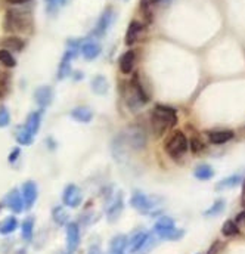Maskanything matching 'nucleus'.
Returning a JSON list of instances; mask_svg holds the SVG:
<instances>
[{"label":"nucleus","mask_w":245,"mask_h":254,"mask_svg":"<svg viewBox=\"0 0 245 254\" xmlns=\"http://www.w3.org/2000/svg\"><path fill=\"white\" fill-rule=\"evenodd\" d=\"M223 210H225V200H217V201H214V204H213L212 207L204 211V216H205V217L219 216Z\"/></svg>","instance_id":"32"},{"label":"nucleus","mask_w":245,"mask_h":254,"mask_svg":"<svg viewBox=\"0 0 245 254\" xmlns=\"http://www.w3.org/2000/svg\"><path fill=\"white\" fill-rule=\"evenodd\" d=\"M164 148L173 160H180L188 151V137L182 132H174L165 140Z\"/></svg>","instance_id":"3"},{"label":"nucleus","mask_w":245,"mask_h":254,"mask_svg":"<svg viewBox=\"0 0 245 254\" xmlns=\"http://www.w3.org/2000/svg\"><path fill=\"white\" fill-rule=\"evenodd\" d=\"M151 234L147 231H141V232H136L129 241H127V248L130 253H139V251H144V248L147 245H149L151 242Z\"/></svg>","instance_id":"8"},{"label":"nucleus","mask_w":245,"mask_h":254,"mask_svg":"<svg viewBox=\"0 0 245 254\" xmlns=\"http://www.w3.org/2000/svg\"><path fill=\"white\" fill-rule=\"evenodd\" d=\"M34 99L39 103L40 108H46L52 103L53 99V90L50 86H40L36 93H34Z\"/></svg>","instance_id":"15"},{"label":"nucleus","mask_w":245,"mask_h":254,"mask_svg":"<svg viewBox=\"0 0 245 254\" xmlns=\"http://www.w3.org/2000/svg\"><path fill=\"white\" fill-rule=\"evenodd\" d=\"M191 150L195 154H198V152H201L204 150V143L198 137H191Z\"/></svg>","instance_id":"36"},{"label":"nucleus","mask_w":245,"mask_h":254,"mask_svg":"<svg viewBox=\"0 0 245 254\" xmlns=\"http://www.w3.org/2000/svg\"><path fill=\"white\" fill-rule=\"evenodd\" d=\"M130 204H131V207H133L134 210H137L139 213H144V214H151V213H154L155 205H157V203H155L154 198L145 195L144 192H139V191H136V192L131 195Z\"/></svg>","instance_id":"5"},{"label":"nucleus","mask_w":245,"mask_h":254,"mask_svg":"<svg viewBox=\"0 0 245 254\" xmlns=\"http://www.w3.org/2000/svg\"><path fill=\"white\" fill-rule=\"evenodd\" d=\"M76 55H77V45H74L73 49L69 48L64 53V56L61 59V64H59V69H58V79L59 80H64V79H66L69 74H71V59Z\"/></svg>","instance_id":"10"},{"label":"nucleus","mask_w":245,"mask_h":254,"mask_svg":"<svg viewBox=\"0 0 245 254\" xmlns=\"http://www.w3.org/2000/svg\"><path fill=\"white\" fill-rule=\"evenodd\" d=\"M19 152H21V150H19V148H14V150H12V152L9 154V163H15V161H16V158L19 157Z\"/></svg>","instance_id":"40"},{"label":"nucleus","mask_w":245,"mask_h":254,"mask_svg":"<svg viewBox=\"0 0 245 254\" xmlns=\"http://www.w3.org/2000/svg\"><path fill=\"white\" fill-rule=\"evenodd\" d=\"M100 51H102V48L96 42H84L82 45V53H83L84 59H87V61L96 59L100 55Z\"/></svg>","instance_id":"16"},{"label":"nucleus","mask_w":245,"mask_h":254,"mask_svg":"<svg viewBox=\"0 0 245 254\" xmlns=\"http://www.w3.org/2000/svg\"><path fill=\"white\" fill-rule=\"evenodd\" d=\"M5 204L8 205L9 210H12L14 213H21L24 210V201H22V195L18 189H12L6 198H5Z\"/></svg>","instance_id":"14"},{"label":"nucleus","mask_w":245,"mask_h":254,"mask_svg":"<svg viewBox=\"0 0 245 254\" xmlns=\"http://www.w3.org/2000/svg\"><path fill=\"white\" fill-rule=\"evenodd\" d=\"M222 234L228 238L239 235V225L235 220H226L222 226Z\"/></svg>","instance_id":"29"},{"label":"nucleus","mask_w":245,"mask_h":254,"mask_svg":"<svg viewBox=\"0 0 245 254\" xmlns=\"http://www.w3.org/2000/svg\"><path fill=\"white\" fill-rule=\"evenodd\" d=\"M242 204L245 205V177H242Z\"/></svg>","instance_id":"43"},{"label":"nucleus","mask_w":245,"mask_h":254,"mask_svg":"<svg viewBox=\"0 0 245 254\" xmlns=\"http://www.w3.org/2000/svg\"><path fill=\"white\" fill-rule=\"evenodd\" d=\"M160 2V0H141V8L144 11H149L152 6H155L157 3Z\"/></svg>","instance_id":"38"},{"label":"nucleus","mask_w":245,"mask_h":254,"mask_svg":"<svg viewBox=\"0 0 245 254\" xmlns=\"http://www.w3.org/2000/svg\"><path fill=\"white\" fill-rule=\"evenodd\" d=\"M87 254H102V250H100L99 245H92V247L89 248V253H87Z\"/></svg>","instance_id":"41"},{"label":"nucleus","mask_w":245,"mask_h":254,"mask_svg":"<svg viewBox=\"0 0 245 254\" xmlns=\"http://www.w3.org/2000/svg\"><path fill=\"white\" fill-rule=\"evenodd\" d=\"M113 18H114V12H113L111 8L103 11V14L99 17V19H98V22H96V25L92 31V34L95 35V37H102V35L107 33V30L110 28V25L113 22Z\"/></svg>","instance_id":"11"},{"label":"nucleus","mask_w":245,"mask_h":254,"mask_svg":"<svg viewBox=\"0 0 245 254\" xmlns=\"http://www.w3.org/2000/svg\"><path fill=\"white\" fill-rule=\"evenodd\" d=\"M154 232L161 239H167V241H179L185 235V231L183 229H178L174 220L171 219V217H168V216H163L155 222Z\"/></svg>","instance_id":"2"},{"label":"nucleus","mask_w":245,"mask_h":254,"mask_svg":"<svg viewBox=\"0 0 245 254\" xmlns=\"http://www.w3.org/2000/svg\"><path fill=\"white\" fill-rule=\"evenodd\" d=\"M52 217H53L55 223L59 225V226L66 225L68 223V219H69V216H68V213H66V210L64 207H55L52 210Z\"/></svg>","instance_id":"27"},{"label":"nucleus","mask_w":245,"mask_h":254,"mask_svg":"<svg viewBox=\"0 0 245 254\" xmlns=\"http://www.w3.org/2000/svg\"><path fill=\"white\" fill-rule=\"evenodd\" d=\"M141 31H142V24L137 22V21H131L129 28H127V33H126V39H124L126 45L131 46L136 42L137 35H139V33H141Z\"/></svg>","instance_id":"20"},{"label":"nucleus","mask_w":245,"mask_h":254,"mask_svg":"<svg viewBox=\"0 0 245 254\" xmlns=\"http://www.w3.org/2000/svg\"><path fill=\"white\" fill-rule=\"evenodd\" d=\"M241 182H242V176L241 174H232V176H228V177L222 179L220 182L216 185V189L222 191V189H226V188H235Z\"/></svg>","instance_id":"23"},{"label":"nucleus","mask_w":245,"mask_h":254,"mask_svg":"<svg viewBox=\"0 0 245 254\" xmlns=\"http://www.w3.org/2000/svg\"><path fill=\"white\" fill-rule=\"evenodd\" d=\"M80 245V228L77 223L69 222L66 223V250L69 254L77 251Z\"/></svg>","instance_id":"9"},{"label":"nucleus","mask_w":245,"mask_h":254,"mask_svg":"<svg viewBox=\"0 0 245 254\" xmlns=\"http://www.w3.org/2000/svg\"><path fill=\"white\" fill-rule=\"evenodd\" d=\"M90 86H92V90H93L96 95H105V93L108 92V80L105 79L102 74L95 76V77L92 79Z\"/></svg>","instance_id":"22"},{"label":"nucleus","mask_w":245,"mask_h":254,"mask_svg":"<svg viewBox=\"0 0 245 254\" xmlns=\"http://www.w3.org/2000/svg\"><path fill=\"white\" fill-rule=\"evenodd\" d=\"M233 132L232 130H217V132H210L208 133V139L214 145H222V143H226L229 140L233 139Z\"/></svg>","instance_id":"17"},{"label":"nucleus","mask_w":245,"mask_h":254,"mask_svg":"<svg viewBox=\"0 0 245 254\" xmlns=\"http://www.w3.org/2000/svg\"><path fill=\"white\" fill-rule=\"evenodd\" d=\"M220 250H222V242H220V241H214V242L212 244V247L208 248L207 254H219Z\"/></svg>","instance_id":"39"},{"label":"nucleus","mask_w":245,"mask_h":254,"mask_svg":"<svg viewBox=\"0 0 245 254\" xmlns=\"http://www.w3.org/2000/svg\"><path fill=\"white\" fill-rule=\"evenodd\" d=\"M123 208H124V201H123V194L120 192L114 198V201L110 204V207L107 208V219H108V222H115L118 217L121 216Z\"/></svg>","instance_id":"13"},{"label":"nucleus","mask_w":245,"mask_h":254,"mask_svg":"<svg viewBox=\"0 0 245 254\" xmlns=\"http://www.w3.org/2000/svg\"><path fill=\"white\" fill-rule=\"evenodd\" d=\"M8 90V77L0 71V95H3Z\"/></svg>","instance_id":"37"},{"label":"nucleus","mask_w":245,"mask_h":254,"mask_svg":"<svg viewBox=\"0 0 245 254\" xmlns=\"http://www.w3.org/2000/svg\"><path fill=\"white\" fill-rule=\"evenodd\" d=\"M21 232H22L24 241L30 242L33 239V234H34V217H27V219L22 222Z\"/></svg>","instance_id":"26"},{"label":"nucleus","mask_w":245,"mask_h":254,"mask_svg":"<svg viewBox=\"0 0 245 254\" xmlns=\"http://www.w3.org/2000/svg\"><path fill=\"white\" fill-rule=\"evenodd\" d=\"M6 2L11 3V5H22V3L30 2V0H6Z\"/></svg>","instance_id":"42"},{"label":"nucleus","mask_w":245,"mask_h":254,"mask_svg":"<svg viewBox=\"0 0 245 254\" xmlns=\"http://www.w3.org/2000/svg\"><path fill=\"white\" fill-rule=\"evenodd\" d=\"M176 123H178V116L173 108L161 105V103L155 105V108L152 110V116H151V126H152L155 136H163Z\"/></svg>","instance_id":"1"},{"label":"nucleus","mask_w":245,"mask_h":254,"mask_svg":"<svg viewBox=\"0 0 245 254\" xmlns=\"http://www.w3.org/2000/svg\"><path fill=\"white\" fill-rule=\"evenodd\" d=\"M0 64L5 65V67H8V68H12V67H15L16 61H15V58L12 56V53H11L9 51L0 49Z\"/></svg>","instance_id":"33"},{"label":"nucleus","mask_w":245,"mask_h":254,"mask_svg":"<svg viewBox=\"0 0 245 254\" xmlns=\"http://www.w3.org/2000/svg\"><path fill=\"white\" fill-rule=\"evenodd\" d=\"M164 2H171V0H164Z\"/></svg>","instance_id":"44"},{"label":"nucleus","mask_w":245,"mask_h":254,"mask_svg":"<svg viewBox=\"0 0 245 254\" xmlns=\"http://www.w3.org/2000/svg\"><path fill=\"white\" fill-rule=\"evenodd\" d=\"M68 254H69V253H68Z\"/></svg>","instance_id":"46"},{"label":"nucleus","mask_w":245,"mask_h":254,"mask_svg":"<svg viewBox=\"0 0 245 254\" xmlns=\"http://www.w3.org/2000/svg\"><path fill=\"white\" fill-rule=\"evenodd\" d=\"M134 59H136V55L133 51H129L126 52L123 56H121V61H120V69L123 74H130L133 67H134Z\"/></svg>","instance_id":"21"},{"label":"nucleus","mask_w":245,"mask_h":254,"mask_svg":"<svg viewBox=\"0 0 245 254\" xmlns=\"http://www.w3.org/2000/svg\"><path fill=\"white\" fill-rule=\"evenodd\" d=\"M194 176L198 180H210L214 176V170L212 166L208 164H199L195 170H194Z\"/></svg>","instance_id":"24"},{"label":"nucleus","mask_w":245,"mask_h":254,"mask_svg":"<svg viewBox=\"0 0 245 254\" xmlns=\"http://www.w3.org/2000/svg\"><path fill=\"white\" fill-rule=\"evenodd\" d=\"M196 254H201V253H196Z\"/></svg>","instance_id":"45"},{"label":"nucleus","mask_w":245,"mask_h":254,"mask_svg":"<svg viewBox=\"0 0 245 254\" xmlns=\"http://www.w3.org/2000/svg\"><path fill=\"white\" fill-rule=\"evenodd\" d=\"M127 238L126 235H115L110 245V254H126Z\"/></svg>","instance_id":"19"},{"label":"nucleus","mask_w":245,"mask_h":254,"mask_svg":"<svg viewBox=\"0 0 245 254\" xmlns=\"http://www.w3.org/2000/svg\"><path fill=\"white\" fill-rule=\"evenodd\" d=\"M27 24H30V19L16 12V11H8L6 17H5V30L8 33H14V31H24L27 28Z\"/></svg>","instance_id":"6"},{"label":"nucleus","mask_w":245,"mask_h":254,"mask_svg":"<svg viewBox=\"0 0 245 254\" xmlns=\"http://www.w3.org/2000/svg\"><path fill=\"white\" fill-rule=\"evenodd\" d=\"M33 136H34V135H33L27 127H22V129H19L18 133H16V140H18L21 145H25V147H28V145L33 143Z\"/></svg>","instance_id":"30"},{"label":"nucleus","mask_w":245,"mask_h":254,"mask_svg":"<svg viewBox=\"0 0 245 254\" xmlns=\"http://www.w3.org/2000/svg\"><path fill=\"white\" fill-rule=\"evenodd\" d=\"M2 45L8 49H14V51H22L24 48V42L19 37H15V35H11V37H6Z\"/></svg>","instance_id":"31"},{"label":"nucleus","mask_w":245,"mask_h":254,"mask_svg":"<svg viewBox=\"0 0 245 254\" xmlns=\"http://www.w3.org/2000/svg\"><path fill=\"white\" fill-rule=\"evenodd\" d=\"M21 195H22L25 210H31L34 203H36V200H37V186H36V184H34L33 180H27V182L22 185Z\"/></svg>","instance_id":"12"},{"label":"nucleus","mask_w":245,"mask_h":254,"mask_svg":"<svg viewBox=\"0 0 245 254\" xmlns=\"http://www.w3.org/2000/svg\"><path fill=\"white\" fill-rule=\"evenodd\" d=\"M71 117L79 123H89L93 119V111L89 106H77L71 111Z\"/></svg>","instance_id":"18"},{"label":"nucleus","mask_w":245,"mask_h":254,"mask_svg":"<svg viewBox=\"0 0 245 254\" xmlns=\"http://www.w3.org/2000/svg\"><path fill=\"white\" fill-rule=\"evenodd\" d=\"M11 121V116L6 106H0V127H6Z\"/></svg>","instance_id":"34"},{"label":"nucleus","mask_w":245,"mask_h":254,"mask_svg":"<svg viewBox=\"0 0 245 254\" xmlns=\"http://www.w3.org/2000/svg\"><path fill=\"white\" fill-rule=\"evenodd\" d=\"M123 135H124L127 145L131 147L133 150H142L147 145V133L139 126H130Z\"/></svg>","instance_id":"4"},{"label":"nucleus","mask_w":245,"mask_h":254,"mask_svg":"<svg viewBox=\"0 0 245 254\" xmlns=\"http://www.w3.org/2000/svg\"><path fill=\"white\" fill-rule=\"evenodd\" d=\"M46 5H48V11L49 12H55L59 6L65 5L66 0H45Z\"/></svg>","instance_id":"35"},{"label":"nucleus","mask_w":245,"mask_h":254,"mask_svg":"<svg viewBox=\"0 0 245 254\" xmlns=\"http://www.w3.org/2000/svg\"><path fill=\"white\" fill-rule=\"evenodd\" d=\"M40 123H42V111H34L30 114L28 117V121H27V129L36 135L40 129Z\"/></svg>","instance_id":"25"},{"label":"nucleus","mask_w":245,"mask_h":254,"mask_svg":"<svg viewBox=\"0 0 245 254\" xmlns=\"http://www.w3.org/2000/svg\"><path fill=\"white\" fill-rule=\"evenodd\" d=\"M18 228V220L15 216H11L8 219H5V222L0 225V234L2 235H9L12 234L15 229Z\"/></svg>","instance_id":"28"},{"label":"nucleus","mask_w":245,"mask_h":254,"mask_svg":"<svg viewBox=\"0 0 245 254\" xmlns=\"http://www.w3.org/2000/svg\"><path fill=\"white\" fill-rule=\"evenodd\" d=\"M82 201H83V194L77 185L71 184L64 189V194H62L64 205H66L69 208H77L82 204Z\"/></svg>","instance_id":"7"}]
</instances>
